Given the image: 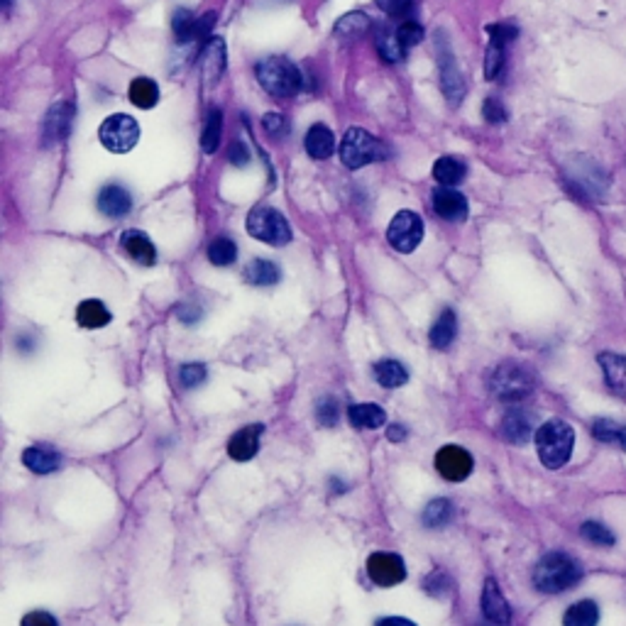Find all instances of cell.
I'll return each instance as SVG.
<instances>
[{"label": "cell", "mask_w": 626, "mask_h": 626, "mask_svg": "<svg viewBox=\"0 0 626 626\" xmlns=\"http://www.w3.org/2000/svg\"><path fill=\"white\" fill-rule=\"evenodd\" d=\"M262 424L240 428V431L228 441V455H231L232 460H238V463L253 460L254 455H257V450H260V435H262Z\"/></svg>", "instance_id": "obj_12"}, {"label": "cell", "mask_w": 626, "mask_h": 626, "mask_svg": "<svg viewBox=\"0 0 626 626\" xmlns=\"http://www.w3.org/2000/svg\"><path fill=\"white\" fill-rule=\"evenodd\" d=\"M208 260L215 267H228L238 260V245L232 243L231 238H218L208 245Z\"/></svg>", "instance_id": "obj_36"}, {"label": "cell", "mask_w": 626, "mask_h": 626, "mask_svg": "<svg viewBox=\"0 0 626 626\" xmlns=\"http://www.w3.org/2000/svg\"><path fill=\"white\" fill-rule=\"evenodd\" d=\"M426 592H431L434 597H445L450 592V577L441 573V570H435L434 575L426 580Z\"/></svg>", "instance_id": "obj_43"}, {"label": "cell", "mask_w": 626, "mask_h": 626, "mask_svg": "<svg viewBox=\"0 0 626 626\" xmlns=\"http://www.w3.org/2000/svg\"><path fill=\"white\" fill-rule=\"evenodd\" d=\"M434 211L443 221L460 223L467 215V199L460 192H455L453 186H441L434 192Z\"/></svg>", "instance_id": "obj_11"}, {"label": "cell", "mask_w": 626, "mask_h": 626, "mask_svg": "<svg viewBox=\"0 0 626 626\" xmlns=\"http://www.w3.org/2000/svg\"><path fill=\"white\" fill-rule=\"evenodd\" d=\"M396 35H399V40H402V44H404L406 50L409 47H416L419 42L424 40V27L419 25V22H411L406 20L399 30H396Z\"/></svg>", "instance_id": "obj_42"}, {"label": "cell", "mask_w": 626, "mask_h": 626, "mask_svg": "<svg viewBox=\"0 0 626 626\" xmlns=\"http://www.w3.org/2000/svg\"><path fill=\"white\" fill-rule=\"evenodd\" d=\"M22 463H25L27 470L37 473V475H50L54 470H59L61 458L50 445H32V448H27L22 453Z\"/></svg>", "instance_id": "obj_19"}, {"label": "cell", "mask_w": 626, "mask_h": 626, "mask_svg": "<svg viewBox=\"0 0 626 626\" xmlns=\"http://www.w3.org/2000/svg\"><path fill=\"white\" fill-rule=\"evenodd\" d=\"M221 135H223V113L215 108V111L208 113V121H206V128L201 132V147L206 154H213L218 150L221 145Z\"/></svg>", "instance_id": "obj_33"}, {"label": "cell", "mask_w": 626, "mask_h": 626, "mask_svg": "<svg viewBox=\"0 0 626 626\" xmlns=\"http://www.w3.org/2000/svg\"><path fill=\"white\" fill-rule=\"evenodd\" d=\"M367 575L374 585L395 587L406 577L404 560L395 553H374L367 560Z\"/></svg>", "instance_id": "obj_10"}, {"label": "cell", "mask_w": 626, "mask_h": 626, "mask_svg": "<svg viewBox=\"0 0 626 626\" xmlns=\"http://www.w3.org/2000/svg\"><path fill=\"white\" fill-rule=\"evenodd\" d=\"M130 101L135 103L137 108H142V111L154 108L157 101H160V89H157V83L152 82V79H145V76L135 79V82L130 83Z\"/></svg>", "instance_id": "obj_28"}, {"label": "cell", "mask_w": 626, "mask_h": 626, "mask_svg": "<svg viewBox=\"0 0 626 626\" xmlns=\"http://www.w3.org/2000/svg\"><path fill=\"white\" fill-rule=\"evenodd\" d=\"M121 245L135 262L145 264V267H152V264L157 262V250H154V245H152V240L145 232L125 231L121 238Z\"/></svg>", "instance_id": "obj_16"}, {"label": "cell", "mask_w": 626, "mask_h": 626, "mask_svg": "<svg viewBox=\"0 0 626 626\" xmlns=\"http://www.w3.org/2000/svg\"><path fill=\"white\" fill-rule=\"evenodd\" d=\"M505 50L506 44L499 40H492L489 37V47H487V59H485V76L492 82L497 79L502 69H505Z\"/></svg>", "instance_id": "obj_38"}, {"label": "cell", "mask_w": 626, "mask_h": 626, "mask_svg": "<svg viewBox=\"0 0 626 626\" xmlns=\"http://www.w3.org/2000/svg\"><path fill=\"white\" fill-rule=\"evenodd\" d=\"M374 380L387 387V389H396V387H404L409 382V372L402 363L396 360H380L374 364Z\"/></svg>", "instance_id": "obj_24"}, {"label": "cell", "mask_w": 626, "mask_h": 626, "mask_svg": "<svg viewBox=\"0 0 626 626\" xmlns=\"http://www.w3.org/2000/svg\"><path fill=\"white\" fill-rule=\"evenodd\" d=\"M380 626L384 624H404V626H414V622H409V619H399V616H387V619H380L377 622Z\"/></svg>", "instance_id": "obj_52"}, {"label": "cell", "mask_w": 626, "mask_h": 626, "mask_svg": "<svg viewBox=\"0 0 626 626\" xmlns=\"http://www.w3.org/2000/svg\"><path fill=\"white\" fill-rule=\"evenodd\" d=\"M441 86H443V93L448 101L460 103V98L465 96L463 76H460V71L455 67L453 54L445 51L443 44H441Z\"/></svg>", "instance_id": "obj_17"}, {"label": "cell", "mask_w": 626, "mask_h": 626, "mask_svg": "<svg viewBox=\"0 0 626 626\" xmlns=\"http://www.w3.org/2000/svg\"><path fill=\"white\" fill-rule=\"evenodd\" d=\"M487 35H489L492 40H499V42H505V44H509V42L516 40L519 30H516L514 25H509V22H499V25H489V27H487Z\"/></svg>", "instance_id": "obj_46"}, {"label": "cell", "mask_w": 626, "mask_h": 626, "mask_svg": "<svg viewBox=\"0 0 626 626\" xmlns=\"http://www.w3.org/2000/svg\"><path fill=\"white\" fill-rule=\"evenodd\" d=\"M5 5H11V0H5Z\"/></svg>", "instance_id": "obj_53"}, {"label": "cell", "mask_w": 626, "mask_h": 626, "mask_svg": "<svg viewBox=\"0 0 626 626\" xmlns=\"http://www.w3.org/2000/svg\"><path fill=\"white\" fill-rule=\"evenodd\" d=\"M76 324L82 328H103V325L111 324V311L106 309V303L96 301V299H89V301L79 303L76 309Z\"/></svg>", "instance_id": "obj_21"}, {"label": "cell", "mask_w": 626, "mask_h": 626, "mask_svg": "<svg viewBox=\"0 0 626 626\" xmlns=\"http://www.w3.org/2000/svg\"><path fill=\"white\" fill-rule=\"evenodd\" d=\"M176 316H179V321H184V324H196L201 318V309L199 306H179Z\"/></svg>", "instance_id": "obj_49"}, {"label": "cell", "mask_w": 626, "mask_h": 626, "mask_svg": "<svg viewBox=\"0 0 626 626\" xmlns=\"http://www.w3.org/2000/svg\"><path fill=\"white\" fill-rule=\"evenodd\" d=\"M377 51L382 54L384 61H402L406 54V47L402 44L396 32L380 30L377 32Z\"/></svg>", "instance_id": "obj_31"}, {"label": "cell", "mask_w": 626, "mask_h": 626, "mask_svg": "<svg viewBox=\"0 0 626 626\" xmlns=\"http://www.w3.org/2000/svg\"><path fill=\"white\" fill-rule=\"evenodd\" d=\"M450 519H453V505L448 499H434L424 509V524L428 528H443L450 524Z\"/></svg>", "instance_id": "obj_34"}, {"label": "cell", "mask_w": 626, "mask_h": 626, "mask_svg": "<svg viewBox=\"0 0 626 626\" xmlns=\"http://www.w3.org/2000/svg\"><path fill=\"white\" fill-rule=\"evenodd\" d=\"M499 434H502V438L509 441V443H514V445L526 443V441L531 438V434H534L531 416L526 414V411H521V409H512V411H506L505 419H502V424H499Z\"/></svg>", "instance_id": "obj_14"}, {"label": "cell", "mask_w": 626, "mask_h": 626, "mask_svg": "<svg viewBox=\"0 0 626 626\" xmlns=\"http://www.w3.org/2000/svg\"><path fill=\"white\" fill-rule=\"evenodd\" d=\"M473 467H475L473 455L467 453L465 448H460V445H443V448L438 450V455H435V470H438L445 480H450V482H463V480H467L470 473H473Z\"/></svg>", "instance_id": "obj_9"}, {"label": "cell", "mask_w": 626, "mask_h": 626, "mask_svg": "<svg viewBox=\"0 0 626 626\" xmlns=\"http://www.w3.org/2000/svg\"><path fill=\"white\" fill-rule=\"evenodd\" d=\"M103 147L115 152V154H125L130 152L137 140H140V125L135 118L125 115V113H115L111 118H106L98 130Z\"/></svg>", "instance_id": "obj_7"}, {"label": "cell", "mask_w": 626, "mask_h": 626, "mask_svg": "<svg viewBox=\"0 0 626 626\" xmlns=\"http://www.w3.org/2000/svg\"><path fill=\"white\" fill-rule=\"evenodd\" d=\"M416 0H377V5L392 18H404L406 12L414 8Z\"/></svg>", "instance_id": "obj_44"}, {"label": "cell", "mask_w": 626, "mask_h": 626, "mask_svg": "<svg viewBox=\"0 0 626 626\" xmlns=\"http://www.w3.org/2000/svg\"><path fill=\"white\" fill-rule=\"evenodd\" d=\"M257 79L274 98H289L301 89V71L284 57H267L257 64Z\"/></svg>", "instance_id": "obj_3"}, {"label": "cell", "mask_w": 626, "mask_h": 626, "mask_svg": "<svg viewBox=\"0 0 626 626\" xmlns=\"http://www.w3.org/2000/svg\"><path fill=\"white\" fill-rule=\"evenodd\" d=\"M482 115L487 118V122H505L506 121V111L505 106L499 98H487L485 106H482Z\"/></svg>", "instance_id": "obj_47"}, {"label": "cell", "mask_w": 626, "mask_h": 626, "mask_svg": "<svg viewBox=\"0 0 626 626\" xmlns=\"http://www.w3.org/2000/svg\"><path fill=\"white\" fill-rule=\"evenodd\" d=\"M592 435L597 441L609 445H619L622 450H626V426L616 424V421H609V419H599L592 426Z\"/></svg>", "instance_id": "obj_30"}, {"label": "cell", "mask_w": 626, "mask_h": 626, "mask_svg": "<svg viewBox=\"0 0 626 626\" xmlns=\"http://www.w3.org/2000/svg\"><path fill=\"white\" fill-rule=\"evenodd\" d=\"M387 438H389V441H395V443H396V441H404V438H406L404 426H399V424L389 426V431H387Z\"/></svg>", "instance_id": "obj_51"}, {"label": "cell", "mask_w": 626, "mask_h": 626, "mask_svg": "<svg viewBox=\"0 0 626 626\" xmlns=\"http://www.w3.org/2000/svg\"><path fill=\"white\" fill-rule=\"evenodd\" d=\"M262 125H264V130H267V135H272V137H282V135H286V118L279 115V113H267V115L262 118Z\"/></svg>", "instance_id": "obj_45"}, {"label": "cell", "mask_w": 626, "mask_h": 626, "mask_svg": "<svg viewBox=\"0 0 626 626\" xmlns=\"http://www.w3.org/2000/svg\"><path fill=\"white\" fill-rule=\"evenodd\" d=\"M567 626H592L599 622V609H597L595 602H577L566 612V619H563Z\"/></svg>", "instance_id": "obj_32"}, {"label": "cell", "mask_w": 626, "mask_h": 626, "mask_svg": "<svg viewBox=\"0 0 626 626\" xmlns=\"http://www.w3.org/2000/svg\"><path fill=\"white\" fill-rule=\"evenodd\" d=\"M599 364L605 370L606 384L619 392V395H626V357L624 355L616 353H602L599 355Z\"/></svg>", "instance_id": "obj_22"}, {"label": "cell", "mask_w": 626, "mask_h": 626, "mask_svg": "<svg viewBox=\"0 0 626 626\" xmlns=\"http://www.w3.org/2000/svg\"><path fill=\"white\" fill-rule=\"evenodd\" d=\"M580 534H583V538H585V541H590V544H595V545L614 544V536H612V531H609V528H605L602 524H595V521H587V524H583Z\"/></svg>", "instance_id": "obj_39"}, {"label": "cell", "mask_w": 626, "mask_h": 626, "mask_svg": "<svg viewBox=\"0 0 626 626\" xmlns=\"http://www.w3.org/2000/svg\"><path fill=\"white\" fill-rule=\"evenodd\" d=\"M35 622H44V624H50V626L57 624V619H54L51 614H44V612H35V614H27V616H25V622H22V624L30 626V624H35Z\"/></svg>", "instance_id": "obj_50"}, {"label": "cell", "mask_w": 626, "mask_h": 626, "mask_svg": "<svg viewBox=\"0 0 626 626\" xmlns=\"http://www.w3.org/2000/svg\"><path fill=\"white\" fill-rule=\"evenodd\" d=\"M387 157L384 145L363 128H350L340 142V160L348 169H360L364 164L380 162Z\"/></svg>", "instance_id": "obj_5"}, {"label": "cell", "mask_w": 626, "mask_h": 626, "mask_svg": "<svg viewBox=\"0 0 626 626\" xmlns=\"http://www.w3.org/2000/svg\"><path fill=\"white\" fill-rule=\"evenodd\" d=\"M130 193L125 192L122 186H118V184H111V186H106V189L98 193V211H101L103 215H108V218H122V215L130 213Z\"/></svg>", "instance_id": "obj_18"}, {"label": "cell", "mask_w": 626, "mask_h": 626, "mask_svg": "<svg viewBox=\"0 0 626 626\" xmlns=\"http://www.w3.org/2000/svg\"><path fill=\"white\" fill-rule=\"evenodd\" d=\"M203 380H206V367H203V364H182V370H179V382H182V387L193 389V387H199Z\"/></svg>", "instance_id": "obj_41"}, {"label": "cell", "mask_w": 626, "mask_h": 626, "mask_svg": "<svg viewBox=\"0 0 626 626\" xmlns=\"http://www.w3.org/2000/svg\"><path fill=\"white\" fill-rule=\"evenodd\" d=\"M174 35L179 42H192L201 40V20H196V15L189 11H176L174 12Z\"/></svg>", "instance_id": "obj_29"}, {"label": "cell", "mask_w": 626, "mask_h": 626, "mask_svg": "<svg viewBox=\"0 0 626 626\" xmlns=\"http://www.w3.org/2000/svg\"><path fill=\"white\" fill-rule=\"evenodd\" d=\"M455 333H458V321H455V313L448 309V311L441 313V318L434 324L431 333H428V340H431L435 350H445L455 340Z\"/></svg>", "instance_id": "obj_26"}, {"label": "cell", "mask_w": 626, "mask_h": 626, "mask_svg": "<svg viewBox=\"0 0 626 626\" xmlns=\"http://www.w3.org/2000/svg\"><path fill=\"white\" fill-rule=\"evenodd\" d=\"M482 614L492 624H509V619H512L509 602L499 592V585H497V580H492V577H487L485 590H482Z\"/></svg>", "instance_id": "obj_13"}, {"label": "cell", "mask_w": 626, "mask_h": 626, "mask_svg": "<svg viewBox=\"0 0 626 626\" xmlns=\"http://www.w3.org/2000/svg\"><path fill=\"white\" fill-rule=\"evenodd\" d=\"M534 374L528 367L519 363H502L489 377V389L492 395L505 402V404H516L534 392Z\"/></svg>", "instance_id": "obj_4"}, {"label": "cell", "mask_w": 626, "mask_h": 626, "mask_svg": "<svg viewBox=\"0 0 626 626\" xmlns=\"http://www.w3.org/2000/svg\"><path fill=\"white\" fill-rule=\"evenodd\" d=\"M573 443H575V431L560 419H551L536 431V450L548 470H558L570 460Z\"/></svg>", "instance_id": "obj_1"}, {"label": "cell", "mask_w": 626, "mask_h": 626, "mask_svg": "<svg viewBox=\"0 0 626 626\" xmlns=\"http://www.w3.org/2000/svg\"><path fill=\"white\" fill-rule=\"evenodd\" d=\"M247 232L257 238L260 243L274 245H286L292 240V231H289V223L284 218L282 213L274 211V208H257L247 215Z\"/></svg>", "instance_id": "obj_6"}, {"label": "cell", "mask_w": 626, "mask_h": 626, "mask_svg": "<svg viewBox=\"0 0 626 626\" xmlns=\"http://www.w3.org/2000/svg\"><path fill=\"white\" fill-rule=\"evenodd\" d=\"M580 575H583V570L577 566V560H573L567 553H548L536 566L534 585L541 592L558 595V592H566L575 585Z\"/></svg>", "instance_id": "obj_2"}, {"label": "cell", "mask_w": 626, "mask_h": 626, "mask_svg": "<svg viewBox=\"0 0 626 626\" xmlns=\"http://www.w3.org/2000/svg\"><path fill=\"white\" fill-rule=\"evenodd\" d=\"M424 238V221L414 211H399L387 228V240L399 253H411Z\"/></svg>", "instance_id": "obj_8"}, {"label": "cell", "mask_w": 626, "mask_h": 626, "mask_svg": "<svg viewBox=\"0 0 626 626\" xmlns=\"http://www.w3.org/2000/svg\"><path fill=\"white\" fill-rule=\"evenodd\" d=\"M335 150L333 132L328 130L325 125H313L311 130L306 132V152L313 160H328Z\"/></svg>", "instance_id": "obj_20"}, {"label": "cell", "mask_w": 626, "mask_h": 626, "mask_svg": "<svg viewBox=\"0 0 626 626\" xmlns=\"http://www.w3.org/2000/svg\"><path fill=\"white\" fill-rule=\"evenodd\" d=\"M367 27H370L367 15L353 12V15H345L343 20L335 25V35H340L345 40H355V37H360L363 32H367Z\"/></svg>", "instance_id": "obj_37"}, {"label": "cell", "mask_w": 626, "mask_h": 626, "mask_svg": "<svg viewBox=\"0 0 626 626\" xmlns=\"http://www.w3.org/2000/svg\"><path fill=\"white\" fill-rule=\"evenodd\" d=\"M223 64H225V54H223V42L215 37V40L208 44V50H206V54H203V74H206V79H208V83L218 82V76H221L223 71Z\"/></svg>", "instance_id": "obj_35"}, {"label": "cell", "mask_w": 626, "mask_h": 626, "mask_svg": "<svg viewBox=\"0 0 626 626\" xmlns=\"http://www.w3.org/2000/svg\"><path fill=\"white\" fill-rule=\"evenodd\" d=\"M231 162L232 164H238V167H245V164L250 162V150L245 147L243 142L238 140V142H232V147H231Z\"/></svg>", "instance_id": "obj_48"}, {"label": "cell", "mask_w": 626, "mask_h": 626, "mask_svg": "<svg viewBox=\"0 0 626 626\" xmlns=\"http://www.w3.org/2000/svg\"><path fill=\"white\" fill-rule=\"evenodd\" d=\"M71 121H74V106L71 103H57L50 113H47V121H44V142L64 140L69 135Z\"/></svg>", "instance_id": "obj_15"}, {"label": "cell", "mask_w": 626, "mask_h": 626, "mask_svg": "<svg viewBox=\"0 0 626 626\" xmlns=\"http://www.w3.org/2000/svg\"><path fill=\"white\" fill-rule=\"evenodd\" d=\"M279 277H282L279 267L270 260H253L245 270V279L254 286H272L279 282Z\"/></svg>", "instance_id": "obj_27"}, {"label": "cell", "mask_w": 626, "mask_h": 626, "mask_svg": "<svg viewBox=\"0 0 626 626\" xmlns=\"http://www.w3.org/2000/svg\"><path fill=\"white\" fill-rule=\"evenodd\" d=\"M316 419H318V424L325 426V428H331V426L338 424V402L331 399V396L321 399L318 406H316Z\"/></svg>", "instance_id": "obj_40"}, {"label": "cell", "mask_w": 626, "mask_h": 626, "mask_svg": "<svg viewBox=\"0 0 626 626\" xmlns=\"http://www.w3.org/2000/svg\"><path fill=\"white\" fill-rule=\"evenodd\" d=\"M465 174H467V167L458 157H441L434 164V176L441 186H458L465 179Z\"/></svg>", "instance_id": "obj_23"}, {"label": "cell", "mask_w": 626, "mask_h": 626, "mask_svg": "<svg viewBox=\"0 0 626 626\" xmlns=\"http://www.w3.org/2000/svg\"><path fill=\"white\" fill-rule=\"evenodd\" d=\"M348 419L355 428H380L387 421V414L377 404H355L348 409Z\"/></svg>", "instance_id": "obj_25"}]
</instances>
